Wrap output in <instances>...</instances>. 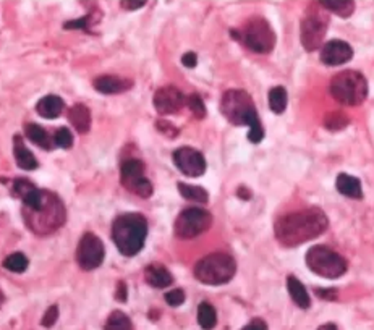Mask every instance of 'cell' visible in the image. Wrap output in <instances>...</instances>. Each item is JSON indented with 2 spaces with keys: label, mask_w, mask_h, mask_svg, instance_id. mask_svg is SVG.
<instances>
[{
  "label": "cell",
  "mask_w": 374,
  "mask_h": 330,
  "mask_svg": "<svg viewBox=\"0 0 374 330\" xmlns=\"http://www.w3.org/2000/svg\"><path fill=\"white\" fill-rule=\"evenodd\" d=\"M77 262L83 271H94L104 262L105 248L99 236L88 232L81 236L80 243L77 246Z\"/></svg>",
  "instance_id": "8fae6325"
},
{
  "label": "cell",
  "mask_w": 374,
  "mask_h": 330,
  "mask_svg": "<svg viewBox=\"0 0 374 330\" xmlns=\"http://www.w3.org/2000/svg\"><path fill=\"white\" fill-rule=\"evenodd\" d=\"M146 5L144 0H138V2H122V7L126 8V10H136V8H142Z\"/></svg>",
  "instance_id": "ab89813d"
},
{
  "label": "cell",
  "mask_w": 374,
  "mask_h": 330,
  "mask_svg": "<svg viewBox=\"0 0 374 330\" xmlns=\"http://www.w3.org/2000/svg\"><path fill=\"white\" fill-rule=\"evenodd\" d=\"M144 279H146L148 285L154 288H167L174 281L172 274L162 264H149L144 269Z\"/></svg>",
  "instance_id": "e0dca14e"
},
{
  "label": "cell",
  "mask_w": 374,
  "mask_h": 330,
  "mask_svg": "<svg viewBox=\"0 0 374 330\" xmlns=\"http://www.w3.org/2000/svg\"><path fill=\"white\" fill-rule=\"evenodd\" d=\"M187 105L190 107L191 113L196 118H204L206 117V105L202 102V99L198 94H191L187 98Z\"/></svg>",
  "instance_id": "1f68e13d"
},
{
  "label": "cell",
  "mask_w": 374,
  "mask_h": 330,
  "mask_svg": "<svg viewBox=\"0 0 374 330\" xmlns=\"http://www.w3.org/2000/svg\"><path fill=\"white\" fill-rule=\"evenodd\" d=\"M316 294L321 298H324V300H334V298L337 297L336 290H316Z\"/></svg>",
  "instance_id": "f35d334b"
},
{
  "label": "cell",
  "mask_w": 374,
  "mask_h": 330,
  "mask_svg": "<svg viewBox=\"0 0 374 330\" xmlns=\"http://www.w3.org/2000/svg\"><path fill=\"white\" fill-rule=\"evenodd\" d=\"M331 94L344 105H360L368 96V81L356 70L337 73L331 81Z\"/></svg>",
  "instance_id": "8992f818"
},
{
  "label": "cell",
  "mask_w": 374,
  "mask_h": 330,
  "mask_svg": "<svg viewBox=\"0 0 374 330\" xmlns=\"http://www.w3.org/2000/svg\"><path fill=\"white\" fill-rule=\"evenodd\" d=\"M336 188L340 195L351 200H362L363 197V188L362 182L356 177H351L349 174H340L336 180Z\"/></svg>",
  "instance_id": "ac0fdd59"
},
{
  "label": "cell",
  "mask_w": 374,
  "mask_h": 330,
  "mask_svg": "<svg viewBox=\"0 0 374 330\" xmlns=\"http://www.w3.org/2000/svg\"><path fill=\"white\" fill-rule=\"evenodd\" d=\"M112 240L123 256H136L148 236V220L138 212L122 214L112 223Z\"/></svg>",
  "instance_id": "3957f363"
},
{
  "label": "cell",
  "mask_w": 374,
  "mask_h": 330,
  "mask_svg": "<svg viewBox=\"0 0 374 330\" xmlns=\"http://www.w3.org/2000/svg\"><path fill=\"white\" fill-rule=\"evenodd\" d=\"M329 220L323 210L318 208H308L289 212L276 220L274 233L280 245L287 248L306 243L318 238L328 230Z\"/></svg>",
  "instance_id": "6da1fadb"
},
{
  "label": "cell",
  "mask_w": 374,
  "mask_h": 330,
  "mask_svg": "<svg viewBox=\"0 0 374 330\" xmlns=\"http://www.w3.org/2000/svg\"><path fill=\"white\" fill-rule=\"evenodd\" d=\"M237 272V262L228 253H211L196 262L195 277L204 285H217L228 284Z\"/></svg>",
  "instance_id": "277c9868"
},
{
  "label": "cell",
  "mask_w": 374,
  "mask_h": 330,
  "mask_svg": "<svg viewBox=\"0 0 374 330\" xmlns=\"http://www.w3.org/2000/svg\"><path fill=\"white\" fill-rule=\"evenodd\" d=\"M174 164L183 175L191 178H198L204 175L206 159L204 156L195 148L183 146L174 152Z\"/></svg>",
  "instance_id": "4fadbf2b"
},
{
  "label": "cell",
  "mask_w": 374,
  "mask_h": 330,
  "mask_svg": "<svg viewBox=\"0 0 374 330\" xmlns=\"http://www.w3.org/2000/svg\"><path fill=\"white\" fill-rule=\"evenodd\" d=\"M213 225V215L209 210L200 208L183 209L175 220V235L182 240H191L209 230Z\"/></svg>",
  "instance_id": "9c48e42d"
},
{
  "label": "cell",
  "mask_w": 374,
  "mask_h": 330,
  "mask_svg": "<svg viewBox=\"0 0 374 330\" xmlns=\"http://www.w3.org/2000/svg\"><path fill=\"white\" fill-rule=\"evenodd\" d=\"M90 20H91V16L86 15V16H83V18L67 21V23L64 25V28L65 29H85V31H90Z\"/></svg>",
  "instance_id": "e575fe53"
},
{
  "label": "cell",
  "mask_w": 374,
  "mask_h": 330,
  "mask_svg": "<svg viewBox=\"0 0 374 330\" xmlns=\"http://www.w3.org/2000/svg\"><path fill=\"white\" fill-rule=\"evenodd\" d=\"M287 290L290 293V298H292L293 303L298 307H302V310H308V307L311 306L310 294H308L305 285H303L297 277L293 275L287 277Z\"/></svg>",
  "instance_id": "7402d4cb"
},
{
  "label": "cell",
  "mask_w": 374,
  "mask_h": 330,
  "mask_svg": "<svg viewBox=\"0 0 374 330\" xmlns=\"http://www.w3.org/2000/svg\"><path fill=\"white\" fill-rule=\"evenodd\" d=\"M92 86H94L96 91L103 92V94H120V92L131 90L133 81L126 80V78L105 74V77L96 78L94 83H92Z\"/></svg>",
  "instance_id": "2e32d148"
},
{
  "label": "cell",
  "mask_w": 374,
  "mask_h": 330,
  "mask_svg": "<svg viewBox=\"0 0 374 330\" xmlns=\"http://www.w3.org/2000/svg\"><path fill=\"white\" fill-rule=\"evenodd\" d=\"M25 135L31 143H34L36 146L46 149V151H52L54 149V139L51 138L49 133L42 128V126L36 125V123H28L25 126Z\"/></svg>",
  "instance_id": "603a6c76"
},
{
  "label": "cell",
  "mask_w": 374,
  "mask_h": 330,
  "mask_svg": "<svg viewBox=\"0 0 374 330\" xmlns=\"http://www.w3.org/2000/svg\"><path fill=\"white\" fill-rule=\"evenodd\" d=\"M177 188H178L180 195H182L185 200H188V201L208 202V200H209L208 191H206L204 188H201V187H195V184H187V183L180 182L177 184Z\"/></svg>",
  "instance_id": "4316f807"
},
{
  "label": "cell",
  "mask_w": 374,
  "mask_h": 330,
  "mask_svg": "<svg viewBox=\"0 0 374 330\" xmlns=\"http://www.w3.org/2000/svg\"><path fill=\"white\" fill-rule=\"evenodd\" d=\"M3 301H5V297H3L2 290H0V307H2V305H3Z\"/></svg>",
  "instance_id": "b9f144b4"
},
{
  "label": "cell",
  "mask_w": 374,
  "mask_h": 330,
  "mask_svg": "<svg viewBox=\"0 0 374 330\" xmlns=\"http://www.w3.org/2000/svg\"><path fill=\"white\" fill-rule=\"evenodd\" d=\"M64 109H65V102L62 100L60 96L57 94L44 96V98L36 104V110L39 115H41L42 118H49V120L59 117Z\"/></svg>",
  "instance_id": "d6986e66"
},
{
  "label": "cell",
  "mask_w": 374,
  "mask_h": 330,
  "mask_svg": "<svg viewBox=\"0 0 374 330\" xmlns=\"http://www.w3.org/2000/svg\"><path fill=\"white\" fill-rule=\"evenodd\" d=\"M13 154H15V161H16V164H18L20 169L28 170V171L38 169V165H39L38 159L34 157V154L31 152L23 143H21L20 135H16L15 139H13Z\"/></svg>",
  "instance_id": "44dd1931"
},
{
  "label": "cell",
  "mask_w": 374,
  "mask_h": 330,
  "mask_svg": "<svg viewBox=\"0 0 374 330\" xmlns=\"http://www.w3.org/2000/svg\"><path fill=\"white\" fill-rule=\"evenodd\" d=\"M198 324L201 325L202 330H213L217 324V312L214 306L208 301H202L198 307Z\"/></svg>",
  "instance_id": "cb8c5ba5"
},
{
  "label": "cell",
  "mask_w": 374,
  "mask_h": 330,
  "mask_svg": "<svg viewBox=\"0 0 374 330\" xmlns=\"http://www.w3.org/2000/svg\"><path fill=\"white\" fill-rule=\"evenodd\" d=\"M28 266H29V261L23 253H13L10 254V256H7L5 261H3V267H5L7 271L15 272V274H21V272H25L26 269H28Z\"/></svg>",
  "instance_id": "f1b7e54d"
},
{
  "label": "cell",
  "mask_w": 374,
  "mask_h": 330,
  "mask_svg": "<svg viewBox=\"0 0 374 330\" xmlns=\"http://www.w3.org/2000/svg\"><path fill=\"white\" fill-rule=\"evenodd\" d=\"M232 36L239 39L256 54H269L276 47V33L269 21L263 16H253L240 31H232Z\"/></svg>",
  "instance_id": "5b68a950"
},
{
  "label": "cell",
  "mask_w": 374,
  "mask_h": 330,
  "mask_svg": "<svg viewBox=\"0 0 374 330\" xmlns=\"http://www.w3.org/2000/svg\"><path fill=\"white\" fill-rule=\"evenodd\" d=\"M319 5H323L325 10H331L342 18H349L355 12V2L350 0H321Z\"/></svg>",
  "instance_id": "d4e9b609"
},
{
  "label": "cell",
  "mask_w": 374,
  "mask_h": 330,
  "mask_svg": "<svg viewBox=\"0 0 374 330\" xmlns=\"http://www.w3.org/2000/svg\"><path fill=\"white\" fill-rule=\"evenodd\" d=\"M287 102H289V96L285 87L282 86H276L269 91V107L277 115L284 113V110L287 109Z\"/></svg>",
  "instance_id": "484cf974"
},
{
  "label": "cell",
  "mask_w": 374,
  "mask_h": 330,
  "mask_svg": "<svg viewBox=\"0 0 374 330\" xmlns=\"http://www.w3.org/2000/svg\"><path fill=\"white\" fill-rule=\"evenodd\" d=\"M318 330H337V327L334 324H324V325H321Z\"/></svg>",
  "instance_id": "60d3db41"
},
{
  "label": "cell",
  "mask_w": 374,
  "mask_h": 330,
  "mask_svg": "<svg viewBox=\"0 0 374 330\" xmlns=\"http://www.w3.org/2000/svg\"><path fill=\"white\" fill-rule=\"evenodd\" d=\"M306 266L316 275L324 279H338L349 269V262L344 256L324 245H316L306 253Z\"/></svg>",
  "instance_id": "ba28073f"
},
{
  "label": "cell",
  "mask_w": 374,
  "mask_h": 330,
  "mask_svg": "<svg viewBox=\"0 0 374 330\" xmlns=\"http://www.w3.org/2000/svg\"><path fill=\"white\" fill-rule=\"evenodd\" d=\"M221 112L232 125L250 126L248 139L253 144L261 143L264 139V128L258 117L256 105L252 96L243 90H230L222 96Z\"/></svg>",
  "instance_id": "7a4b0ae2"
},
{
  "label": "cell",
  "mask_w": 374,
  "mask_h": 330,
  "mask_svg": "<svg viewBox=\"0 0 374 330\" xmlns=\"http://www.w3.org/2000/svg\"><path fill=\"white\" fill-rule=\"evenodd\" d=\"M68 122L78 133H88L91 128V112L85 104H75L68 110Z\"/></svg>",
  "instance_id": "ffe728a7"
},
{
  "label": "cell",
  "mask_w": 374,
  "mask_h": 330,
  "mask_svg": "<svg viewBox=\"0 0 374 330\" xmlns=\"http://www.w3.org/2000/svg\"><path fill=\"white\" fill-rule=\"evenodd\" d=\"M347 125H349V118H347L342 112H332L324 118V126L332 131L345 128Z\"/></svg>",
  "instance_id": "f546056e"
},
{
  "label": "cell",
  "mask_w": 374,
  "mask_h": 330,
  "mask_svg": "<svg viewBox=\"0 0 374 330\" xmlns=\"http://www.w3.org/2000/svg\"><path fill=\"white\" fill-rule=\"evenodd\" d=\"M241 330H267V325L261 319H253L248 325H245Z\"/></svg>",
  "instance_id": "74e56055"
},
{
  "label": "cell",
  "mask_w": 374,
  "mask_h": 330,
  "mask_svg": "<svg viewBox=\"0 0 374 330\" xmlns=\"http://www.w3.org/2000/svg\"><path fill=\"white\" fill-rule=\"evenodd\" d=\"M353 57V49L349 42L334 39V41L325 42L321 49V61L328 67H338L344 65Z\"/></svg>",
  "instance_id": "9a60e30c"
},
{
  "label": "cell",
  "mask_w": 374,
  "mask_h": 330,
  "mask_svg": "<svg viewBox=\"0 0 374 330\" xmlns=\"http://www.w3.org/2000/svg\"><path fill=\"white\" fill-rule=\"evenodd\" d=\"M54 144L55 146H59L62 149H70L73 146V135L72 131L68 128H65V126H62L55 131L54 135Z\"/></svg>",
  "instance_id": "4dcf8cb0"
},
{
  "label": "cell",
  "mask_w": 374,
  "mask_h": 330,
  "mask_svg": "<svg viewBox=\"0 0 374 330\" xmlns=\"http://www.w3.org/2000/svg\"><path fill=\"white\" fill-rule=\"evenodd\" d=\"M182 64L187 68H195L196 64H198V57H196L195 52H187V54H183Z\"/></svg>",
  "instance_id": "8d00e7d4"
},
{
  "label": "cell",
  "mask_w": 374,
  "mask_h": 330,
  "mask_svg": "<svg viewBox=\"0 0 374 330\" xmlns=\"http://www.w3.org/2000/svg\"><path fill=\"white\" fill-rule=\"evenodd\" d=\"M104 330H133V324L123 311H113L109 316Z\"/></svg>",
  "instance_id": "83f0119b"
},
{
  "label": "cell",
  "mask_w": 374,
  "mask_h": 330,
  "mask_svg": "<svg viewBox=\"0 0 374 330\" xmlns=\"http://www.w3.org/2000/svg\"><path fill=\"white\" fill-rule=\"evenodd\" d=\"M57 319H59V307H57V305H52L49 310L46 311V314H44L41 324L44 327L49 329L57 322Z\"/></svg>",
  "instance_id": "836d02e7"
},
{
  "label": "cell",
  "mask_w": 374,
  "mask_h": 330,
  "mask_svg": "<svg viewBox=\"0 0 374 330\" xmlns=\"http://www.w3.org/2000/svg\"><path fill=\"white\" fill-rule=\"evenodd\" d=\"M25 220L31 230L46 235L64 225L65 208L59 197L49 193L46 202L38 210H25Z\"/></svg>",
  "instance_id": "52a82bcc"
},
{
  "label": "cell",
  "mask_w": 374,
  "mask_h": 330,
  "mask_svg": "<svg viewBox=\"0 0 374 330\" xmlns=\"http://www.w3.org/2000/svg\"><path fill=\"white\" fill-rule=\"evenodd\" d=\"M120 180L126 190L135 193L139 197H149L152 195V183L144 175V164L138 159H126L122 162Z\"/></svg>",
  "instance_id": "30bf717a"
},
{
  "label": "cell",
  "mask_w": 374,
  "mask_h": 330,
  "mask_svg": "<svg viewBox=\"0 0 374 330\" xmlns=\"http://www.w3.org/2000/svg\"><path fill=\"white\" fill-rule=\"evenodd\" d=\"M154 109L161 113V115H170V113L178 112L180 109L187 104V98L183 92L172 85L162 86L156 91L152 99Z\"/></svg>",
  "instance_id": "5bb4252c"
},
{
  "label": "cell",
  "mask_w": 374,
  "mask_h": 330,
  "mask_svg": "<svg viewBox=\"0 0 374 330\" xmlns=\"http://www.w3.org/2000/svg\"><path fill=\"white\" fill-rule=\"evenodd\" d=\"M164 298H165L167 305H170L172 307H177L180 305H183L185 292L180 288H175V290H172V292H167Z\"/></svg>",
  "instance_id": "d6a6232c"
},
{
  "label": "cell",
  "mask_w": 374,
  "mask_h": 330,
  "mask_svg": "<svg viewBox=\"0 0 374 330\" xmlns=\"http://www.w3.org/2000/svg\"><path fill=\"white\" fill-rule=\"evenodd\" d=\"M328 16L319 12H311L302 21V44L308 52H313L324 46V36L328 31Z\"/></svg>",
  "instance_id": "7c38bea8"
},
{
  "label": "cell",
  "mask_w": 374,
  "mask_h": 330,
  "mask_svg": "<svg viewBox=\"0 0 374 330\" xmlns=\"http://www.w3.org/2000/svg\"><path fill=\"white\" fill-rule=\"evenodd\" d=\"M116 298L118 301L125 303L126 298H129V288H126V284L123 280H120L117 284V292H116Z\"/></svg>",
  "instance_id": "d590c367"
}]
</instances>
